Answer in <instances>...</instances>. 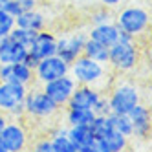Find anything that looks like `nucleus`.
<instances>
[{"label":"nucleus","instance_id":"f257e3e1","mask_svg":"<svg viewBox=\"0 0 152 152\" xmlns=\"http://www.w3.org/2000/svg\"><path fill=\"white\" fill-rule=\"evenodd\" d=\"M68 73L75 79L77 84L95 86L103 94H106V90L110 88V84L115 77L108 64H101V62H97L86 55H79L73 62H70Z\"/></svg>","mask_w":152,"mask_h":152},{"label":"nucleus","instance_id":"f03ea898","mask_svg":"<svg viewBox=\"0 0 152 152\" xmlns=\"http://www.w3.org/2000/svg\"><path fill=\"white\" fill-rule=\"evenodd\" d=\"M141 50L137 39L126 33H119V39L108 48V66L114 73H128L137 68Z\"/></svg>","mask_w":152,"mask_h":152},{"label":"nucleus","instance_id":"7ed1b4c3","mask_svg":"<svg viewBox=\"0 0 152 152\" xmlns=\"http://www.w3.org/2000/svg\"><path fill=\"white\" fill-rule=\"evenodd\" d=\"M114 22L121 33L139 39V37H145L150 28V11L145 6L126 2L117 13H114Z\"/></svg>","mask_w":152,"mask_h":152},{"label":"nucleus","instance_id":"20e7f679","mask_svg":"<svg viewBox=\"0 0 152 152\" xmlns=\"http://www.w3.org/2000/svg\"><path fill=\"white\" fill-rule=\"evenodd\" d=\"M106 99L110 114H128L137 103H141V90L132 79L114 77L110 88L106 90Z\"/></svg>","mask_w":152,"mask_h":152},{"label":"nucleus","instance_id":"39448f33","mask_svg":"<svg viewBox=\"0 0 152 152\" xmlns=\"http://www.w3.org/2000/svg\"><path fill=\"white\" fill-rule=\"evenodd\" d=\"M29 86L18 83H0V112L7 119H24V99Z\"/></svg>","mask_w":152,"mask_h":152},{"label":"nucleus","instance_id":"423d86ee","mask_svg":"<svg viewBox=\"0 0 152 152\" xmlns=\"http://www.w3.org/2000/svg\"><path fill=\"white\" fill-rule=\"evenodd\" d=\"M62 108H59L50 97L44 94L42 88H28L26 99H24V114L28 117L39 119V121H46V119L55 117Z\"/></svg>","mask_w":152,"mask_h":152},{"label":"nucleus","instance_id":"0eeeda50","mask_svg":"<svg viewBox=\"0 0 152 152\" xmlns=\"http://www.w3.org/2000/svg\"><path fill=\"white\" fill-rule=\"evenodd\" d=\"M86 39H88V33H84V31H68L64 35H59L55 55H59L68 64L73 62L79 55H83V48H84Z\"/></svg>","mask_w":152,"mask_h":152},{"label":"nucleus","instance_id":"6e6552de","mask_svg":"<svg viewBox=\"0 0 152 152\" xmlns=\"http://www.w3.org/2000/svg\"><path fill=\"white\" fill-rule=\"evenodd\" d=\"M40 88L44 90V94L59 108H64V106L68 104L73 90L77 88V83H75V79L72 77L70 73H66V75H62V77H59V79H53L50 83L40 84Z\"/></svg>","mask_w":152,"mask_h":152},{"label":"nucleus","instance_id":"1a4fd4ad","mask_svg":"<svg viewBox=\"0 0 152 152\" xmlns=\"http://www.w3.org/2000/svg\"><path fill=\"white\" fill-rule=\"evenodd\" d=\"M68 72H70V64L66 61H62L59 55H50V57L40 59L39 64L33 68L37 84H44L53 79H59L62 75H66Z\"/></svg>","mask_w":152,"mask_h":152},{"label":"nucleus","instance_id":"9d476101","mask_svg":"<svg viewBox=\"0 0 152 152\" xmlns=\"http://www.w3.org/2000/svg\"><path fill=\"white\" fill-rule=\"evenodd\" d=\"M0 139L6 152H20L28 147V130L20 123V119H9L0 130Z\"/></svg>","mask_w":152,"mask_h":152},{"label":"nucleus","instance_id":"9b49d317","mask_svg":"<svg viewBox=\"0 0 152 152\" xmlns=\"http://www.w3.org/2000/svg\"><path fill=\"white\" fill-rule=\"evenodd\" d=\"M0 83H18V84L33 86L35 73L26 62L0 64Z\"/></svg>","mask_w":152,"mask_h":152},{"label":"nucleus","instance_id":"f8f14e48","mask_svg":"<svg viewBox=\"0 0 152 152\" xmlns=\"http://www.w3.org/2000/svg\"><path fill=\"white\" fill-rule=\"evenodd\" d=\"M55 51H57V35L51 33V31H46V29L37 31L31 44L28 46V53L33 55L37 61L50 57V55H55Z\"/></svg>","mask_w":152,"mask_h":152},{"label":"nucleus","instance_id":"ddd939ff","mask_svg":"<svg viewBox=\"0 0 152 152\" xmlns=\"http://www.w3.org/2000/svg\"><path fill=\"white\" fill-rule=\"evenodd\" d=\"M128 117L132 121V137L147 141L150 136V108L143 103H137L128 112Z\"/></svg>","mask_w":152,"mask_h":152},{"label":"nucleus","instance_id":"4468645a","mask_svg":"<svg viewBox=\"0 0 152 152\" xmlns=\"http://www.w3.org/2000/svg\"><path fill=\"white\" fill-rule=\"evenodd\" d=\"M101 95H103V92L97 90L95 86L77 84V88L73 90V94H72V97H70V101H68L66 106H70V108H92L94 110V106L97 104V101L101 99Z\"/></svg>","mask_w":152,"mask_h":152},{"label":"nucleus","instance_id":"2eb2a0df","mask_svg":"<svg viewBox=\"0 0 152 152\" xmlns=\"http://www.w3.org/2000/svg\"><path fill=\"white\" fill-rule=\"evenodd\" d=\"M68 137L73 141L77 147V152H97L95 145V134L88 125H77V126H68L66 128Z\"/></svg>","mask_w":152,"mask_h":152},{"label":"nucleus","instance_id":"dca6fc26","mask_svg":"<svg viewBox=\"0 0 152 152\" xmlns=\"http://www.w3.org/2000/svg\"><path fill=\"white\" fill-rule=\"evenodd\" d=\"M95 145L97 152H123L128 147V137L112 128L101 136H95Z\"/></svg>","mask_w":152,"mask_h":152},{"label":"nucleus","instance_id":"f3484780","mask_svg":"<svg viewBox=\"0 0 152 152\" xmlns=\"http://www.w3.org/2000/svg\"><path fill=\"white\" fill-rule=\"evenodd\" d=\"M28 55V48L15 42L13 39L4 37L0 40V64H13L22 62Z\"/></svg>","mask_w":152,"mask_h":152},{"label":"nucleus","instance_id":"a211bd4d","mask_svg":"<svg viewBox=\"0 0 152 152\" xmlns=\"http://www.w3.org/2000/svg\"><path fill=\"white\" fill-rule=\"evenodd\" d=\"M119 33H121V31H119V28L115 26V22H104V24L92 26L90 31H88V37L110 48L119 39Z\"/></svg>","mask_w":152,"mask_h":152},{"label":"nucleus","instance_id":"6ab92c4d","mask_svg":"<svg viewBox=\"0 0 152 152\" xmlns=\"http://www.w3.org/2000/svg\"><path fill=\"white\" fill-rule=\"evenodd\" d=\"M15 26L18 28H26L31 31H40V29H46V17L42 11L39 9H28V11H22L18 17H15Z\"/></svg>","mask_w":152,"mask_h":152},{"label":"nucleus","instance_id":"aec40b11","mask_svg":"<svg viewBox=\"0 0 152 152\" xmlns=\"http://www.w3.org/2000/svg\"><path fill=\"white\" fill-rule=\"evenodd\" d=\"M95 112L92 108H70L66 106V112H64V121L68 126H77V125H88L94 121Z\"/></svg>","mask_w":152,"mask_h":152},{"label":"nucleus","instance_id":"412c9836","mask_svg":"<svg viewBox=\"0 0 152 152\" xmlns=\"http://www.w3.org/2000/svg\"><path fill=\"white\" fill-rule=\"evenodd\" d=\"M83 55L90 57V59L101 62V64H108V46H104L101 42H97V40L88 37L84 42V48H83Z\"/></svg>","mask_w":152,"mask_h":152},{"label":"nucleus","instance_id":"4be33fe9","mask_svg":"<svg viewBox=\"0 0 152 152\" xmlns=\"http://www.w3.org/2000/svg\"><path fill=\"white\" fill-rule=\"evenodd\" d=\"M50 139H51V152H77V147L73 145V141L66 134V128L53 130V136Z\"/></svg>","mask_w":152,"mask_h":152},{"label":"nucleus","instance_id":"5701e85b","mask_svg":"<svg viewBox=\"0 0 152 152\" xmlns=\"http://www.w3.org/2000/svg\"><path fill=\"white\" fill-rule=\"evenodd\" d=\"M110 121H112V128L114 130L121 132L128 139L132 137V121H130L128 114H110Z\"/></svg>","mask_w":152,"mask_h":152},{"label":"nucleus","instance_id":"b1692460","mask_svg":"<svg viewBox=\"0 0 152 152\" xmlns=\"http://www.w3.org/2000/svg\"><path fill=\"white\" fill-rule=\"evenodd\" d=\"M90 22H92V26L104 24V22H114V9L106 7V6L95 7L94 11L90 13Z\"/></svg>","mask_w":152,"mask_h":152},{"label":"nucleus","instance_id":"393cba45","mask_svg":"<svg viewBox=\"0 0 152 152\" xmlns=\"http://www.w3.org/2000/svg\"><path fill=\"white\" fill-rule=\"evenodd\" d=\"M90 128L95 136H101L108 130H112V121H110V114H95L94 121L90 123Z\"/></svg>","mask_w":152,"mask_h":152},{"label":"nucleus","instance_id":"a878e982","mask_svg":"<svg viewBox=\"0 0 152 152\" xmlns=\"http://www.w3.org/2000/svg\"><path fill=\"white\" fill-rule=\"evenodd\" d=\"M7 37H9V39H13L15 42H18V44H22V46L28 48V46L31 44V40H33V37H35V31L15 26V28L11 29V33H9Z\"/></svg>","mask_w":152,"mask_h":152},{"label":"nucleus","instance_id":"bb28decb","mask_svg":"<svg viewBox=\"0 0 152 152\" xmlns=\"http://www.w3.org/2000/svg\"><path fill=\"white\" fill-rule=\"evenodd\" d=\"M13 28H15V17H11L7 11L0 7V39L7 37Z\"/></svg>","mask_w":152,"mask_h":152},{"label":"nucleus","instance_id":"cd10ccee","mask_svg":"<svg viewBox=\"0 0 152 152\" xmlns=\"http://www.w3.org/2000/svg\"><path fill=\"white\" fill-rule=\"evenodd\" d=\"M2 9L7 11L11 17H18L20 13H22V7H20L18 0H6V2L2 4Z\"/></svg>","mask_w":152,"mask_h":152},{"label":"nucleus","instance_id":"c85d7f7f","mask_svg":"<svg viewBox=\"0 0 152 152\" xmlns=\"http://www.w3.org/2000/svg\"><path fill=\"white\" fill-rule=\"evenodd\" d=\"M35 152H51V139L50 137H40L39 141L33 143Z\"/></svg>","mask_w":152,"mask_h":152},{"label":"nucleus","instance_id":"c756f323","mask_svg":"<svg viewBox=\"0 0 152 152\" xmlns=\"http://www.w3.org/2000/svg\"><path fill=\"white\" fill-rule=\"evenodd\" d=\"M126 2H130V0H99L101 6H106V7H110V9H117V7H121Z\"/></svg>","mask_w":152,"mask_h":152},{"label":"nucleus","instance_id":"7c9ffc66","mask_svg":"<svg viewBox=\"0 0 152 152\" xmlns=\"http://www.w3.org/2000/svg\"><path fill=\"white\" fill-rule=\"evenodd\" d=\"M18 4L22 7V11H28V9L39 7V0H18Z\"/></svg>","mask_w":152,"mask_h":152},{"label":"nucleus","instance_id":"2f4dec72","mask_svg":"<svg viewBox=\"0 0 152 152\" xmlns=\"http://www.w3.org/2000/svg\"><path fill=\"white\" fill-rule=\"evenodd\" d=\"M9 121V119H7V115L4 114V112H0V130H2L4 126H6V123Z\"/></svg>","mask_w":152,"mask_h":152},{"label":"nucleus","instance_id":"473e14b6","mask_svg":"<svg viewBox=\"0 0 152 152\" xmlns=\"http://www.w3.org/2000/svg\"><path fill=\"white\" fill-rule=\"evenodd\" d=\"M0 152H6L4 150V145H2V139H0Z\"/></svg>","mask_w":152,"mask_h":152}]
</instances>
